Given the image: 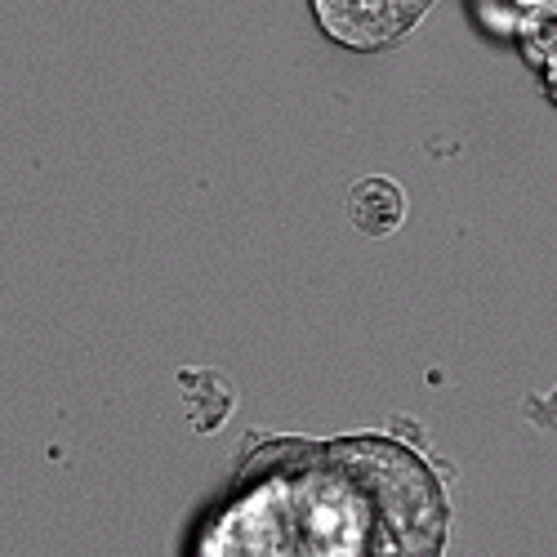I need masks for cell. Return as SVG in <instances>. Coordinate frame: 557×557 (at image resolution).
<instances>
[{
    "instance_id": "6da1fadb",
    "label": "cell",
    "mask_w": 557,
    "mask_h": 557,
    "mask_svg": "<svg viewBox=\"0 0 557 557\" xmlns=\"http://www.w3.org/2000/svg\"><path fill=\"white\" fill-rule=\"evenodd\" d=\"M446 495L388 437L272 442L197 527L193 557H442Z\"/></svg>"
}]
</instances>
